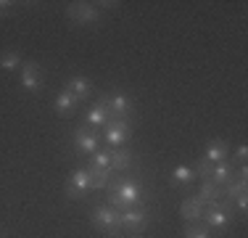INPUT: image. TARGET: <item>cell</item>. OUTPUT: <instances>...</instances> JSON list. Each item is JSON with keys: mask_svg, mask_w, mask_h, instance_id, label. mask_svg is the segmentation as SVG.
I'll return each mask as SVG.
<instances>
[{"mask_svg": "<svg viewBox=\"0 0 248 238\" xmlns=\"http://www.w3.org/2000/svg\"><path fill=\"white\" fill-rule=\"evenodd\" d=\"M151 225V214H148V206H145V201H140L138 206H132V209H124L119 212V228L129 230V233H140L143 236V230Z\"/></svg>", "mask_w": 248, "mask_h": 238, "instance_id": "cell-1", "label": "cell"}, {"mask_svg": "<svg viewBox=\"0 0 248 238\" xmlns=\"http://www.w3.org/2000/svg\"><path fill=\"white\" fill-rule=\"evenodd\" d=\"M103 138L108 146L119 148V146H127L129 138H132V124L127 122V119H108V122L103 124Z\"/></svg>", "mask_w": 248, "mask_h": 238, "instance_id": "cell-2", "label": "cell"}, {"mask_svg": "<svg viewBox=\"0 0 248 238\" xmlns=\"http://www.w3.org/2000/svg\"><path fill=\"white\" fill-rule=\"evenodd\" d=\"M19 85L24 87L27 93H37L40 87L45 85V74H43V67L37 61H21V80Z\"/></svg>", "mask_w": 248, "mask_h": 238, "instance_id": "cell-3", "label": "cell"}, {"mask_svg": "<svg viewBox=\"0 0 248 238\" xmlns=\"http://www.w3.org/2000/svg\"><path fill=\"white\" fill-rule=\"evenodd\" d=\"M66 16L79 27H87V24H95L100 19L95 3H69L66 5Z\"/></svg>", "mask_w": 248, "mask_h": 238, "instance_id": "cell-4", "label": "cell"}, {"mask_svg": "<svg viewBox=\"0 0 248 238\" xmlns=\"http://www.w3.org/2000/svg\"><path fill=\"white\" fill-rule=\"evenodd\" d=\"M100 146V138H98V130H90V127H77L74 130V151L77 153H95Z\"/></svg>", "mask_w": 248, "mask_h": 238, "instance_id": "cell-5", "label": "cell"}, {"mask_svg": "<svg viewBox=\"0 0 248 238\" xmlns=\"http://www.w3.org/2000/svg\"><path fill=\"white\" fill-rule=\"evenodd\" d=\"M63 190H66L69 199H82L85 190H90V170H87V167H77Z\"/></svg>", "mask_w": 248, "mask_h": 238, "instance_id": "cell-6", "label": "cell"}, {"mask_svg": "<svg viewBox=\"0 0 248 238\" xmlns=\"http://www.w3.org/2000/svg\"><path fill=\"white\" fill-rule=\"evenodd\" d=\"M93 225H95L98 230H103V233H111V230L119 228V212L111 209L108 204H100V206H95V212H93Z\"/></svg>", "mask_w": 248, "mask_h": 238, "instance_id": "cell-7", "label": "cell"}, {"mask_svg": "<svg viewBox=\"0 0 248 238\" xmlns=\"http://www.w3.org/2000/svg\"><path fill=\"white\" fill-rule=\"evenodd\" d=\"M203 209H206V204L198 196H193V199H185L180 204V217L185 220L187 225H196V222H201V217H203Z\"/></svg>", "mask_w": 248, "mask_h": 238, "instance_id": "cell-8", "label": "cell"}, {"mask_svg": "<svg viewBox=\"0 0 248 238\" xmlns=\"http://www.w3.org/2000/svg\"><path fill=\"white\" fill-rule=\"evenodd\" d=\"M132 109H135L132 98H129V95H124V93H116V95H111V98H108L111 119H124V117H129V114H132Z\"/></svg>", "mask_w": 248, "mask_h": 238, "instance_id": "cell-9", "label": "cell"}, {"mask_svg": "<svg viewBox=\"0 0 248 238\" xmlns=\"http://www.w3.org/2000/svg\"><path fill=\"white\" fill-rule=\"evenodd\" d=\"M238 175V164L232 162V159H224V162L214 164V170H211V183H217V186H227L232 177Z\"/></svg>", "mask_w": 248, "mask_h": 238, "instance_id": "cell-10", "label": "cell"}, {"mask_svg": "<svg viewBox=\"0 0 248 238\" xmlns=\"http://www.w3.org/2000/svg\"><path fill=\"white\" fill-rule=\"evenodd\" d=\"M135 167V153L132 151H124V148H111V170L116 175H124Z\"/></svg>", "mask_w": 248, "mask_h": 238, "instance_id": "cell-11", "label": "cell"}, {"mask_svg": "<svg viewBox=\"0 0 248 238\" xmlns=\"http://www.w3.org/2000/svg\"><path fill=\"white\" fill-rule=\"evenodd\" d=\"M79 103H82V101H77L69 90H61L56 95V114L63 117V119H69V117H74V111L79 109Z\"/></svg>", "mask_w": 248, "mask_h": 238, "instance_id": "cell-12", "label": "cell"}, {"mask_svg": "<svg viewBox=\"0 0 248 238\" xmlns=\"http://www.w3.org/2000/svg\"><path fill=\"white\" fill-rule=\"evenodd\" d=\"M63 90H69L77 101H85V98L93 95V82L87 80V77H69Z\"/></svg>", "mask_w": 248, "mask_h": 238, "instance_id": "cell-13", "label": "cell"}, {"mask_svg": "<svg viewBox=\"0 0 248 238\" xmlns=\"http://www.w3.org/2000/svg\"><path fill=\"white\" fill-rule=\"evenodd\" d=\"M230 143L227 140H211L209 146H206V153H203V159H209L211 164H219L224 162V159H230Z\"/></svg>", "mask_w": 248, "mask_h": 238, "instance_id": "cell-14", "label": "cell"}, {"mask_svg": "<svg viewBox=\"0 0 248 238\" xmlns=\"http://www.w3.org/2000/svg\"><path fill=\"white\" fill-rule=\"evenodd\" d=\"M201 222H203L209 230H224V228L230 225V214H224V212H219V209H209V206H206Z\"/></svg>", "mask_w": 248, "mask_h": 238, "instance_id": "cell-15", "label": "cell"}, {"mask_svg": "<svg viewBox=\"0 0 248 238\" xmlns=\"http://www.w3.org/2000/svg\"><path fill=\"white\" fill-rule=\"evenodd\" d=\"M87 170H90V190H106L116 175L114 170H95V167H87Z\"/></svg>", "mask_w": 248, "mask_h": 238, "instance_id": "cell-16", "label": "cell"}, {"mask_svg": "<svg viewBox=\"0 0 248 238\" xmlns=\"http://www.w3.org/2000/svg\"><path fill=\"white\" fill-rule=\"evenodd\" d=\"M246 183H248V177H240V175L232 177L227 186H222V196H227L230 201L240 199V196H248V193H246Z\"/></svg>", "mask_w": 248, "mask_h": 238, "instance_id": "cell-17", "label": "cell"}, {"mask_svg": "<svg viewBox=\"0 0 248 238\" xmlns=\"http://www.w3.org/2000/svg\"><path fill=\"white\" fill-rule=\"evenodd\" d=\"M196 170L193 167H187V164H180V167H174L172 170V175H169V180L174 183V186H190L193 180H196Z\"/></svg>", "mask_w": 248, "mask_h": 238, "instance_id": "cell-18", "label": "cell"}, {"mask_svg": "<svg viewBox=\"0 0 248 238\" xmlns=\"http://www.w3.org/2000/svg\"><path fill=\"white\" fill-rule=\"evenodd\" d=\"M219 196H222V186H217V183H211V180H201L198 199L203 201V204H209V201L219 199Z\"/></svg>", "mask_w": 248, "mask_h": 238, "instance_id": "cell-19", "label": "cell"}, {"mask_svg": "<svg viewBox=\"0 0 248 238\" xmlns=\"http://www.w3.org/2000/svg\"><path fill=\"white\" fill-rule=\"evenodd\" d=\"M0 69H5V71H16V69H21V56L16 51H5V53H0Z\"/></svg>", "mask_w": 248, "mask_h": 238, "instance_id": "cell-20", "label": "cell"}, {"mask_svg": "<svg viewBox=\"0 0 248 238\" xmlns=\"http://www.w3.org/2000/svg\"><path fill=\"white\" fill-rule=\"evenodd\" d=\"M90 167H95V170H111V148H103V151L93 153Z\"/></svg>", "mask_w": 248, "mask_h": 238, "instance_id": "cell-21", "label": "cell"}, {"mask_svg": "<svg viewBox=\"0 0 248 238\" xmlns=\"http://www.w3.org/2000/svg\"><path fill=\"white\" fill-rule=\"evenodd\" d=\"M185 238H211V230L206 228L203 222L187 225V228H185Z\"/></svg>", "mask_w": 248, "mask_h": 238, "instance_id": "cell-22", "label": "cell"}, {"mask_svg": "<svg viewBox=\"0 0 248 238\" xmlns=\"http://www.w3.org/2000/svg\"><path fill=\"white\" fill-rule=\"evenodd\" d=\"M193 170H196V175L201 177V180H209V177H211V170H214V164H211L209 159H203V156H201L198 162L193 164Z\"/></svg>", "mask_w": 248, "mask_h": 238, "instance_id": "cell-23", "label": "cell"}, {"mask_svg": "<svg viewBox=\"0 0 248 238\" xmlns=\"http://www.w3.org/2000/svg\"><path fill=\"white\" fill-rule=\"evenodd\" d=\"M246 159H248V146H246V143H240V146L235 148V153H232V162L246 164Z\"/></svg>", "mask_w": 248, "mask_h": 238, "instance_id": "cell-24", "label": "cell"}, {"mask_svg": "<svg viewBox=\"0 0 248 238\" xmlns=\"http://www.w3.org/2000/svg\"><path fill=\"white\" fill-rule=\"evenodd\" d=\"M108 238H143L140 233H129V230H124V228H116V230H111Z\"/></svg>", "mask_w": 248, "mask_h": 238, "instance_id": "cell-25", "label": "cell"}, {"mask_svg": "<svg viewBox=\"0 0 248 238\" xmlns=\"http://www.w3.org/2000/svg\"><path fill=\"white\" fill-rule=\"evenodd\" d=\"M235 201H238V212L246 214V209H248V196H240V199H235Z\"/></svg>", "mask_w": 248, "mask_h": 238, "instance_id": "cell-26", "label": "cell"}, {"mask_svg": "<svg viewBox=\"0 0 248 238\" xmlns=\"http://www.w3.org/2000/svg\"><path fill=\"white\" fill-rule=\"evenodd\" d=\"M11 5H16V3H11V0H0V16H3V14H8V11H11Z\"/></svg>", "mask_w": 248, "mask_h": 238, "instance_id": "cell-27", "label": "cell"}, {"mask_svg": "<svg viewBox=\"0 0 248 238\" xmlns=\"http://www.w3.org/2000/svg\"><path fill=\"white\" fill-rule=\"evenodd\" d=\"M0 238H3V236H0Z\"/></svg>", "mask_w": 248, "mask_h": 238, "instance_id": "cell-28", "label": "cell"}]
</instances>
